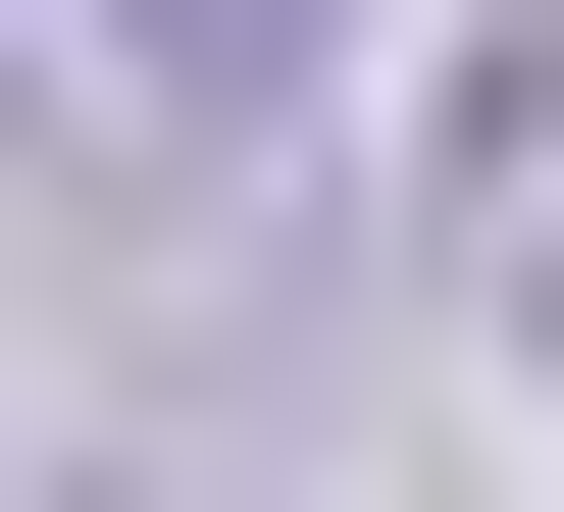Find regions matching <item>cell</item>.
<instances>
[{
  "label": "cell",
  "mask_w": 564,
  "mask_h": 512,
  "mask_svg": "<svg viewBox=\"0 0 564 512\" xmlns=\"http://www.w3.org/2000/svg\"><path fill=\"white\" fill-rule=\"evenodd\" d=\"M104 52H154V102H308V0H104Z\"/></svg>",
  "instance_id": "cell-1"
}]
</instances>
